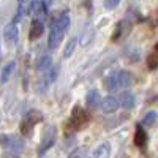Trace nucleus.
<instances>
[{
	"mask_svg": "<svg viewBox=\"0 0 158 158\" xmlns=\"http://www.w3.org/2000/svg\"><path fill=\"white\" fill-rule=\"evenodd\" d=\"M2 158H21V156L10 150V152H3V153H2Z\"/></svg>",
	"mask_w": 158,
	"mask_h": 158,
	"instance_id": "obj_26",
	"label": "nucleus"
},
{
	"mask_svg": "<svg viewBox=\"0 0 158 158\" xmlns=\"http://www.w3.org/2000/svg\"><path fill=\"white\" fill-rule=\"evenodd\" d=\"M118 100L115 98V97H106V98H103V101H101V109H103V112H106V114H112V112H115L117 109H118Z\"/></svg>",
	"mask_w": 158,
	"mask_h": 158,
	"instance_id": "obj_7",
	"label": "nucleus"
},
{
	"mask_svg": "<svg viewBox=\"0 0 158 158\" xmlns=\"http://www.w3.org/2000/svg\"><path fill=\"white\" fill-rule=\"evenodd\" d=\"M117 82H118V85L120 87H130V85H133V82H135V77H133V74H131L130 71H118V74H117Z\"/></svg>",
	"mask_w": 158,
	"mask_h": 158,
	"instance_id": "obj_13",
	"label": "nucleus"
},
{
	"mask_svg": "<svg viewBox=\"0 0 158 158\" xmlns=\"http://www.w3.org/2000/svg\"><path fill=\"white\" fill-rule=\"evenodd\" d=\"M52 25H56V27H59V29H62V30L67 32L68 25H70V16L67 15V13H63V15L57 16L54 21H52Z\"/></svg>",
	"mask_w": 158,
	"mask_h": 158,
	"instance_id": "obj_16",
	"label": "nucleus"
},
{
	"mask_svg": "<svg viewBox=\"0 0 158 158\" xmlns=\"http://www.w3.org/2000/svg\"><path fill=\"white\" fill-rule=\"evenodd\" d=\"M147 67H149V70H156L158 68V52L156 54H149L147 56Z\"/></svg>",
	"mask_w": 158,
	"mask_h": 158,
	"instance_id": "obj_23",
	"label": "nucleus"
},
{
	"mask_svg": "<svg viewBox=\"0 0 158 158\" xmlns=\"http://www.w3.org/2000/svg\"><path fill=\"white\" fill-rule=\"evenodd\" d=\"M15 67H16L15 62H10V63H6L3 67V70H2V82H8L10 81L13 71H15Z\"/></svg>",
	"mask_w": 158,
	"mask_h": 158,
	"instance_id": "obj_19",
	"label": "nucleus"
},
{
	"mask_svg": "<svg viewBox=\"0 0 158 158\" xmlns=\"http://www.w3.org/2000/svg\"><path fill=\"white\" fill-rule=\"evenodd\" d=\"M120 38H122V21L115 25V30H114L111 40H112V41H117V40H120Z\"/></svg>",
	"mask_w": 158,
	"mask_h": 158,
	"instance_id": "obj_24",
	"label": "nucleus"
},
{
	"mask_svg": "<svg viewBox=\"0 0 158 158\" xmlns=\"http://www.w3.org/2000/svg\"><path fill=\"white\" fill-rule=\"evenodd\" d=\"M155 51H156V52H158V43H156V44H155Z\"/></svg>",
	"mask_w": 158,
	"mask_h": 158,
	"instance_id": "obj_27",
	"label": "nucleus"
},
{
	"mask_svg": "<svg viewBox=\"0 0 158 158\" xmlns=\"http://www.w3.org/2000/svg\"><path fill=\"white\" fill-rule=\"evenodd\" d=\"M49 2H51V0H48V2H46V5H49Z\"/></svg>",
	"mask_w": 158,
	"mask_h": 158,
	"instance_id": "obj_29",
	"label": "nucleus"
},
{
	"mask_svg": "<svg viewBox=\"0 0 158 158\" xmlns=\"http://www.w3.org/2000/svg\"><path fill=\"white\" fill-rule=\"evenodd\" d=\"M103 84H104V89H106L108 92H114V90L117 89V85H118V82H117V76H115V74H109V76H106V77H104V81H103Z\"/></svg>",
	"mask_w": 158,
	"mask_h": 158,
	"instance_id": "obj_18",
	"label": "nucleus"
},
{
	"mask_svg": "<svg viewBox=\"0 0 158 158\" xmlns=\"http://www.w3.org/2000/svg\"><path fill=\"white\" fill-rule=\"evenodd\" d=\"M100 100H101L100 92H98L97 89H92L89 94L85 95V106L90 108V109H95V108H98Z\"/></svg>",
	"mask_w": 158,
	"mask_h": 158,
	"instance_id": "obj_12",
	"label": "nucleus"
},
{
	"mask_svg": "<svg viewBox=\"0 0 158 158\" xmlns=\"http://www.w3.org/2000/svg\"><path fill=\"white\" fill-rule=\"evenodd\" d=\"M63 35H65V30L56 27V25H51V32H49V48L51 49H56L63 40Z\"/></svg>",
	"mask_w": 158,
	"mask_h": 158,
	"instance_id": "obj_5",
	"label": "nucleus"
},
{
	"mask_svg": "<svg viewBox=\"0 0 158 158\" xmlns=\"http://www.w3.org/2000/svg\"><path fill=\"white\" fill-rule=\"evenodd\" d=\"M18 2H19V3H24V2H25V0H18Z\"/></svg>",
	"mask_w": 158,
	"mask_h": 158,
	"instance_id": "obj_28",
	"label": "nucleus"
},
{
	"mask_svg": "<svg viewBox=\"0 0 158 158\" xmlns=\"http://www.w3.org/2000/svg\"><path fill=\"white\" fill-rule=\"evenodd\" d=\"M24 139L18 135H6V142L3 147H8L11 152H21L24 150Z\"/></svg>",
	"mask_w": 158,
	"mask_h": 158,
	"instance_id": "obj_4",
	"label": "nucleus"
},
{
	"mask_svg": "<svg viewBox=\"0 0 158 158\" xmlns=\"http://www.w3.org/2000/svg\"><path fill=\"white\" fill-rule=\"evenodd\" d=\"M43 114L36 111V109H30L25 112V115L22 117V120H21V125H19V130H21V135L22 136H30L32 135V130L35 125H38L40 122H43Z\"/></svg>",
	"mask_w": 158,
	"mask_h": 158,
	"instance_id": "obj_1",
	"label": "nucleus"
},
{
	"mask_svg": "<svg viewBox=\"0 0 158 158\" xmlns=\"http://www.w3.org/2000/svg\"><path fill=\"white\" fill-rule=\"evenodd\" d=\"M46 10H48V5L44 0H32L30 3V13L38 19V18H43L46 15Z\"/></svg>",
	"mask_w": 158,
	"mask_h": 158,
	"instance_id": "obj_6",
	"label": "nucleus"
},
{
	"mask_svg": "<svg viewBox=\"0 0 158 158\" xmlns=\"http://www.w3.org/2000/svg\"><path fill=\"white\" fill-rule=\"evenodd\" d=\"M43 33H44L43 22L40 21V19H35L32 22V25H30V30H29V40H30V41H35V40H38Z\"/></svg>",
	"mask_w": 158,
	"mask_h": 158,
	"instance_id": "obj_9",
	"label": "nucleus"
},
{
	"mask_svg": "<svg viewBox=\"0 0 158 158\" xmlns=\"http://www.w3.org/2000/svg\"><path fill=\"white\" fill-rule=\"evenodd\" d=\"M87 153H89L87 147H77L68 155V158H87Z\"/></svg>",
	"mask_w": 158,
	"mask_h": 158,
	"instance_id": "obj_21",
	"label": "nucleus"
},
{
	"mask_svg": "<svg viewBox=\"0 0 158 158\" xmlns=\"http://www.w3.org/2000/svg\"><path fill=\"white\" fill-rule=\"evenodd\" d=\"M135 146L136 147H141L144 149L146 147V144H147V133H146V130H144L142 125H138L136 130H135Z\"/></svg>",
	"mask_w": 158,
	"mask_h": 158,
	"instance_id": "obj_11",
	"label": "nucleus"
},
{
	"mask_svg": "<svg viewBox=\"0 0 158 158\" xmlns=\"http://www.w3.org/2000/svg\"><path fill=\"white\" fill-rule=\"evenodd\" d=\"M70 123L73 125L74 131L84 128L89 123V114L85 112V109H82L81 106H74L71 111V117H70Z\"/></svg>",
	"mask_w": 158,
	"mask_h": 158,
	"instance_id": "obj_3",
	"label": "nucleus"
},
{
	"mask_svg": "<svg viewBox=\"0 0 158 158\" xmlns=\"http://www.w3.org/2000/svg\"><path fill=\"white\" fill-rule=\"evenodd\" d=\"M155 120H156V112L150 111L149 114H146V117L142 118V125L144 127H152L155 123Z\"/></svg>",
	"mask_w": 158,
	"mask_h": 158,
	"instance_id": "obj_22",
	"label": "nucleus"
},
{
	"mask_svg": "<svg viewBox=\"0 0 158 158\" xmlns=\"http://www.w3.org/2000/svg\"><path fill=\"white\" fill-rule=\"evenodd\" d=\"M118 3H120V0H104V8L106 10H114L118 6Z\"/></svg>",
	"mask_w": 158,
	"mask_h": 158,
	"instance_id": "obj_25",
	"label": "nucleus"
},
{
	"mask_svg": "<svg viewBox=\"0 0 158 158\" xmlns=\"http://www.w3.org/2000/svg\"><path fill=\"white\" fill-rule=\"evenodd\" d=\"M122 104L123 109H131L135 106V97L133 94H130V92H123V94L120 95V101H118Z\"/></svg>",
	"mask_w": 158,
	"mask_h": 158,
	"instance_id": "obj_17",
	"label": "nucleus"
},
{
	"mask_svg": "<svg viewBox=\"0 0 158 158\" xmlns=\"http://www.w3.org/2000/svg\"><path fill=\"white\" fill-rule=\"evenodd\" d=\"M51 67H52V59H51L49 56H43V57H40V59L36 60V63H35V68H36L38 71H41V73L48 71Z\"/></svg>",
	"mask_w": 158,
	"mask_h": 158,
	"instance_id": "obj_15",
	"label": "nucleus"
},
{
	"mask_svg": "<svg viewBox=\"0 0 158 158\" xmlns=\"http://www.w3.org/2000/svg\"><path fill=\"white\" fill-rule=\"evenodd\" d=\"M18 27H16V24L15 22H11V24H6L5 25V30H3V36H5V41L8 44H15L16 43V40H18Z\"/></svg>",
	"mask_w": 158,
	"mask_h": 158,
	"instance_id": "obj_8",
	"label": "nucleus"
},
{
	"mask_svg": "<svg viewBox=\"0 0 158 158\" xmlns=\"http://www.w3.org/2000/svg\"><path fill=\"white\" fill-rule=\"evenodd\" d=\"M109 155H111V146L108 142L100 144V146L92 152V156L94 158H109Z\"/></svg>",
	"mask_w": 158,
	"mask_h": 158,
	"instance_id": "obj_14",
	"label": "nucleus"
},
{
	"mask_svg": "<svg viewBox=\"0 0 158 158\" xmlns=\"http://www.w3.org/2000/svg\"><path fill=\"white\" fill-rule=\"evenodd\" d=\"M59 71H60V67H59V65H52V67H51L48 71H44V76H43V79H41L43 85H44V87L51 85V84L57 79Z\"/></svg>",
	"mask_w": 158,
	"mask_h": 158,
	"instance_id": "obj_10",
	"label": "nucleus"
},
{
	"mask_svg": "<svg viewBox=\"0 0 158 158\" xmlns=\"http://www.w3.org/2000/svg\"><path fill=\"white\" fill-rule=\"evenodd\" d=\"M56 141H57V127L49 125V127L44 130V135H43V138H41V142H40L38 155L43 156V155L56 144Z\"/></svg>",
	"mask_w": 158,
	"mask_h": 158,
	"instance_id": "obj_2",
	"label": "nucleus"
},
{
	"mask_svg": "<svg viewBox=\"0 0 158 158\" xmlns=\"http://www.w3.org/2000/svg\"><path fill=\"white\" fill-rule=\"evenodd\" d=\"M76 43H77V40H76V38L68 40L67 46H65V51H63V57H65V59H68V57L73 56V52H74V49H76Z\"/></svg>",
	"mask_w": 158,
	"mask_h": 158,
	"instance_id": "obj_20",
	"label": "nucleus"
}]
</instances>
